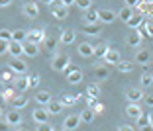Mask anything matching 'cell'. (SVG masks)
Wrapping results in <instances>:
<instances>
[{
    "mask_svg": "<svg viewBox=\"0 0 153 131\" xmlns=\"http://www.w3.org/2000/svg\"><path fill=\"white\" fill-rule=\"evenodd\" d=\"M69 55H63V53H57L53 57V61H51V68L53 71H57V72H63L65 71V67L69 65Z\"/></svg>",
    "mask_w": 153,
    "mask_h": 131,
    "instance_id": "obj_1",
    "label": "cell"
},
{
    "mask_svg": "<svg viewBox=\"0 0 153 131\" xmlns=\"http://www.w3.org/2000/svg\"><path fill=\"white\" fill-rule=\"evenodd\" d=\"M81 118H79V113H71V116H67L65 118V121H63V129L65 131H75V129H79V125H81Z\"/></svg>",
    "mask_w": 153,
    "mask_h": 131,
    "instance_id": "obj_2",
    "label": "cell"
},
{
    "mask_svg": "<svg viewBox=\"0 0 153 131\" xmlns=\"http://www.w3.org/2000/svg\"><path fill=\"white\" fill-rule=\"evenodd\" d=\"M8 67L12 68L16 74H26V72H27V65H26V61H22L20 57H12V61L8 63Z\"/></svg>",
    "mask_w": 153,
    "mask_h": 131,
    "instance_id": "obj_3",
    "label": "cell"
},
{
    "mask_svg": "<svg viewBox=\"0 0 153 131\" xmlns=\"http://www.w3.org/2000/svg\"><path fill=\"white\" fill-rule=\"evenodd\" d=\"M134 61L137 65H143V67H145V65H149V63H151V51H149V49H137Z\"/></svg>",
    "mask_w": 153,
    "mask_h": 131,
    "instance_id": "obj_4",
    "label": "cell"
},
{
    "mask_svg": "<svg viewBox=\"0 0 153 131\" xmlns=\"http://www.w3.org/2000/svg\"><path fill=\"white\" fill-rule=\"evenodd\" d=\"M6 123H8L10 127H20V125H22V113H20L18 110L8 112V113H6Z\"/></svg>",
    "mask_w": 153,
    "mask_h": 131,
    "instance_id": "obj_5",
    "label": "cell"
},
{
    "mask_svg": "<svg viewBox=\"0 0 153 131\" xmlns=\"http://www.w3.org/2000/svg\"><path fill=\"white\" fill-rule=\"evenodd\" d=\"M143 113V108L140 106V102H130V104L126 106V116L131 119H135L137 116H141Z\"/></svg>",
    "mask_w": 153,
    "mask_h": 131,
    "instance_id": "obj_6",
    "label": "cell"
},
{
    "mask_svg": "<svg viewBox=\"0 0 153 131\" xmlns=\"http://www.w3.org/2000/svg\"><path fill=\"white\" fill-rule=\"evenodd\" d=\"M32 119L37 123H49V112L45 108H36L32 113Z\"/></svg>",
    "mask_w": 153,
    "mask_h": 131,
    "instance_id": "obj_7",
    "label": "cell"
},
{
    "mask_svg": "<svg viewBox=\"0 0 153 131\" xmlns=\"http://www.w3.org/2000/svg\"><path fill=\"white\" fill-rule=\"evenodd\" d=\"M43 29H32V32H26V41H32V43H36V45H39V43H43Z\"/></svg>",
    "mask_w": 153,
    "mask_h": 131,
    "instance_id": "obj_8",
    "label": "cell"
},
{
    "mask_svg": "<svg viewBox=\"0 0 153 131\" xmlns=\"http://www.w3.org/2000/svg\"><path fill=\"white\" fill-rule=\"evenodd\" d=\"M116 18H118V16H116V12H112V10H108V8L98 10V20H100L102 24H112Z\"/></svg>",
    "mask_w": 153,
    "mask_h": 131,
    "instance_id": "obj_9",
    "label": "cell"
},
{
    "mask_svg": "<svg viewBox=\"0 0 153 131\" xmlns=\"http://www.w3.org/2000/svg\"><path fill=\"white\" fill-rule=\"evenodd\" d=\"M120 59H122L120 51H116V49H110V47H108V51H106V55L102 57V61H104L106 65H116Z\"/></svg>",
    "mask_w": 153,
    "mask_h": 131,
    "instance_id": "obj_10",
    "label": "cell"
},
{
    "mask_svg": "<svg viewBox=\"0 0 153 131\" xmlns=\"http://www.w3.org/2000/svg\"><path fill=\"white\" fill-rule=\"evenodd\" d=\"M8 53L12 55V57H22L24 55V45L20 43V41H8Z\"/></svg>",
    "mask_w": 153,
    "mask_h": 131,
    "instance_id": "obj_11",
    "label": "cell"
},
{
    "mask_svg": "<svg viewBox=\"0 0 153 131\" xmlns=\"http://www.w3.org/2000/svg\"><path fill=\"white\" fill-rule=\"evenodd\" d=\"M135 8L140 10V14H143V16H151L153 18V0H140V4L135 6Z\"/></svg>",
    "mask_w": 153,
    "mask_h": 131,
    "instance_id": "obj_12",
    "label": "cell"
},
{
    "mask_svg": "<svg viewBox=\"0 0 153 131\" xmlns=\"http://www.w3.org/2000/svg\"><path fill=\"white\" fill-rule=\"evenodd\" d=\"M126 98L128 102H140V100H143V90L141 88H128Z\"/></svg>",
    "mask_w": 153,
    "mask_h": 131,
    "instance_id": "obj_13",
    "label": "cell"
},
{
    "mask_svg": "<svg viewBox=\"0 0 153 131\" xmlns=\"http://www.w3.org/2000/svg\"><path fill=\"white\" fill-rule=\"evenodd\" d=\"M76 51H79V55H82V57H92L94 47H92V43H88V41H82L81 45L76 47Z\"/></svg>",
    "mask_w": 153,
    "mask_h": 131,
    "instance_id": "obj_14",
    "label": "cell"
},
{
    "mask_svg": "<svg viewBox=\"0 0 153 131\" xmlns=\"http://www.w3.org/2000/svg\"><path fill=\"white\" fill-rule=\"evenodd\" d=\"M76 39V33L73 32V29H65L63 33H61V37H59V41L63 43V45H71V43H75Z\"/></svg>",
    "mask_w": 153,
    "mask_h": 131,
    "instance_id": "obj_15",
    "label": "cell"
},
{
    "mask_svg": "<svg viewBox=\"0 0 153 131\" xmlns=\"http://www.w3.org/2000/svg\"><path fill=\"white\" fill-rule=\"evenodd\" d=\"M22 45H24V55H26V57H36V55L39 53L37 45H36V43H32V41H24Z\"/></svg>",
    "mask_w": 153,
    "mask_h": 131,
    "instance_id": "obj_16",
    "label": "cell"
},
{
    "mask_svg": "<svg viewBox=\"0 0 153 131\" xmlns=\"http://www.w3.org/2000/svg\"><path fill=\"white\" fill-rule=\"evenodd\" d=\"M63 108H65V106L61 104V100H51L49 104H47V112H49V116H57V113H61Z\"/></svg>",
    "mask_w": 153,
    "mask_h": 131,
    "instance_id": "obj_17",
    "label": "cell"
},
{
    "mask_svg": "<svg viewBox=\"0 0 153 131\" xmlns=\"http://www.w3.org/2000/svg\"><path fill=\"white\" fill-rule=\"evenodd\" d=\"M36 102L39 106H47L51 102V94H49V90H39L36 94Z\"/></svg>",
    "mask_w": 153,
    "mask_h": 131,
    "instance_id": "obj_18",
    "label": "cell"
},
{
    "mask_svg": "<svg viewBox=\"0 0 153 131\" xmlns=\"http://www.w3.org/2000/svg\"><path fill=\"white\" fill-rule=\"evenodd\" d=\"M24 14H26L27 18H37V16H39V8H37V4H33V2H27V4L24 6Z\"/></svg>",
    "mask_w": 153,
    "mask_h": 131,
    "instance_id": "obj_19",
    "label": "cell"
},
{
    "mask_svg": "<svg viewBox=\"0 0 153 131\" xmlns=\"http://www.w3.org/2000/svg\"><path fill=\"white\" fill-rule=\"evenodd\" d=\"M82 71H79V68H73L71 72L67 74V80H69V84H79V82L82 80Z\"/></svg>",
    "mask_w": 153,
    "mask_h": 131,
    "instance_id": "obj_20",
    "label": "cell"
},
{
    "mask_svg": "<svg viewBox=\"0 0 153 131\" xmlns=\"http://www.w3.org/2000/svg\"><path fill=\"white\" fill-rule=\"evenodd\" d=\"M67 16H69V8H67V6L59 4V6H55V8H53V18L55 20H65Z\"/></svg>",
    "mask_w": 153,
    "mask_h": 131,
    "instance_id": "obj_21",
    "label": "cell"
},
{
    "mask_svg": "<svg viewBox=\"0 0 153 131\" xmlns=\"http://www.w3.org/2000/svg\"><path fill=\"white\" fill-rule=\"evenodd\" d=\"M126 43L130 47H137V45H141V35L137 32H131V33H128V37H126Z\"/></svg>",
    "mask_w": 153,
    "mask_h": 131,
    "instance_id": "obj_22",
    "label": "cell"
},
{
    "mask_svg": "<svg viewBox=\"0 0 153 131\" xmlns=\"http://www.w3.org/2000/svg\"><path fill=\"white\" fill-rule=\"evenodd\" d=\"M143 22V14H131L130 18H128V27H131V29H135V27L140 26V24Z\"/></svg>",
    "mask_w": 153,
    "mask_h": 131,
    "instance_id": "obj_23",
    "label": "cell"
},
{
    "mask_svg": "<svg viewBox=\"0 0 153 131\" xmlns=\"http://www.w3.org/2000/svg\"><path fill=\"white\" fill-rule=\"evenodd\" d=\"M79 118H81V121H82V123H92V121H94V110H92V108L82 110Z\"/></svg>",
    "mask_w": 153,
    "mask_h": 131,
    "instance_id": "obj_24",
    "label": "cell"
},
{
    "mask_svg": "<svg viewBox=\"0 0 153 131\" xmlns=\"http://www.w3.org/2000/svg\"><path fill=\"white\" fill-rule=\"evenodd\" d=\"M94 77L98 78V80H106V78L110 77V71H108V67H102V65L94 67Z\"/></svg>",
    "mask_w": 153,
    "mask_h": 131,
    "instance_id": "obj_25",
    "label": "cell"
},
{
    "mask_svg": "<svg viewBox=\"0 0 153 131\" xmlns=\"http://www.w3.org/2000/svg\"><path fill=\"white\" fill-rule=\"evenodd\" d=\"M14 88H16V92L27 90V88H30V86H27V77H18L14 80Z\"/></svg>",
    "mask_w": 153,
    "mask_h": 131,
    "instance_id": "obj_26",
    "label": "cell"
},
{
    "mask_svg": "<svg viewBox=\"0 0 153 131\" xmlns=\"http://www.w3.org/2000/svg\"><path fill=\"white\" fill-rule=\"evenodd\" d=\"M116 68H118V71H120V72H124V74H128V72H131V71H134V63H130V61H118V63H116Z\"/></svg>",
    "mask_w": 153,
    "mask_h": 131,
    "instance_id": "obj_27",
    "label": "cell"
},
{
    "mask_svg": "<svg viewBox=\"0 0 153 131\" xmlns=\"http://www.w3.org/2000/svg\"><path fill=\"white\" fill-rule=\"evenodd\" d=\"M85 20H86V24H98L100 22V20H98V10H94L92 6H90V8L86 10Z\"/></svg>",
    "mask_w": 153,
    "mask_h": 131,
    "instance_id": "obj_28",
    "label": "cell"
},
{
    "mask_svg": "<svg viewBox=\"0 0 153 131\" xmlns=\"http://www.w3.org/2000/svg\"><path fill=\"white\" fill-rule=\"evenodd\" d=\"M82 32H85L86 35H98L100 33V22L98 24H86V26L82 27Z\"/></svg>",
    "mask_w": 153,
    "mask_h": 131,
    "instance_id": "obj_29",
    "label": "cell"
},
{
    "mask_svg": "<svg viewBox=\"0 0 153 131\" xmlns=\"http://www.w3.org/2000/svg\"><path fill=\"white\" fill-rule=\"evenodd\" d=\"M0 80L4 82V84H10V82H14V71L12 68H4V71L0 72Z\"/></svg>",
    "mask_w": 153,
    "mask_h": 131,
    "instance_id": "obj_30",
    "label": "cell"
},
{
    "mask_svg": "<svg viewBox=\"0 0 153 131\" xmlns=\"http://www.w3.org/2000/svg\"><path fill=\"white\" fill-rule=\"evenodd\" d=\"M92 47H94L92 57H96V59H102L104 55H106V51H108V45H106V43H98V45H92Z\"/></svg>",
    "mask_w": 153,
    "mask_h": 131,
    "instance_id": "obj_31",
    "label": "cell"
},
{
    "mask_svg": "<svg viewBox=\"0 0 153 131\" xmlns=\"http://www.w3.org/2000/svg\"><path fill=\"white\" fill-rule=\"evenodd\" d=\"M131 14H134V8H130V6H124L120 12H116V16H118V18H120L124 24H126V22H128V18H130Z\"/></svg>",
    "mask_w": 153,
    "mask_h": 131,
    "instance_id": "obj_32",
    "label": "cell"
},
{
    "mask_svg": "<svg viewBox=\"0 0 153 131\" xmlns=\"http://www.w3.org/2000/svg\"><path fill=\"white\" fill-rule=\"evenodd\" d=\"M43 43H45V49L51 51V53L57 49V39L55 37H43Z\"/></svg>",
    "mask_w": 153,
    "mask_h": 131,
    "instance_id": "obj_33",
    "label": "cell"
},
{
    "mask_svg": "<svg viewBox=\"0 0 153 131\" xmlns=\"http://www.w3.org/2000/svg\"><path fill=\"white\" fill-rule=\"evenodd\" d=\"M12 104H14V108H16V110L26 108V106H27V98H26V96H14V102H12Z\"/></svg>",
    "mask_w": 153,
    "mask_h": 131,
    "instance_id": "obj_34",
    "label": "cell"
},
{
    "mask_svg": "<svg viewBox=\"0 0 153 131\" xmlns=\"http://www.w3.org/2000/svg\"><path fill=\"white\" fill-rule=\"evenodd\" d=\"M135 123H137V127H140V129L149 127V118L145 116V113H141V116H137V118H135Z\"/></svg>",
    "mask_w": 153,
    "mask_h": 131,
    "instance_id": "obj_35",
    "label": "cell"
},
{
    "mask_svg": "<svg viewBox=\"0 0 153 131\" xmlns=\"http://www.w3.org/2000/svg\"><path fill=\"white\" fill-rule=\"evenodd\" d=\"M12 39L24 43V41H26V32H24V29H14L12 32Z\"/></svg>",
    "mask_w": 153,
    "mask_h": 131,
    "instance_id": "obj_36",
    "label": "cell"
},
{
    "mask_svg": "<svg viewBox=\"0 0 153 131\" xmlns=\"http://www.w3.org/2000/svg\"><path fill=\"white\" fill-rule=\"evenodd\" d=\"M153 84V74L151 72H145V74H141V86L143 88H147V86Z\"/></svg>",
    "mask_w": 153,
    "mask_h": 131,
    "instance_id": "obj_37",
    "label": "cell"
},
{
    "mask_svg": "<svg viewBox=\"0 0 153 131\" xmlns=\"http://www.w3.org/2000/svg\"><path fill=\"white\" fill-rule=\"evenodd\" d=\"M86 92H88V96H94V98H98V94H100V86H98V84H88Z\"/></svg>",
    "mask_w": 153,
    "mask_h": 131,
    "instance_id": "obj_38",
    "label": "cell"
},
{
    "mask_svg": "<svg viewBox=\"0 0 153 131\" xmlns=\"http://www.w3.org/2000/svg\"><path fill=\"white\" fill-rule=\"evenodd\" d=\"M37 84H39V74H30L27 77V86L30 88H36Z\"/></svg>",
    "mask_w": 153,
    "mask_h": 131,
    "instance_id": "obj_39",
    "label": "cell"
},
{
    "mask_svg": "<svg viewBox=\"0 0 153 131\" xmlns=\"http://www.w3.org/2000/svg\"><path fill=\"white\" fill-rule=\"evenodd\" d=\"M75 4L81 10H88L90 6H92V0H75Z\"/></svg>",
    "mask_w": 153,
    "mask_h": 131,
    "instance_id": "obj_40",
    "label": "cell"
},
{
    "mask_svg": "<svg viewBox=\"0 0 153 131\" xmlns=\"http://www.w3.org/2000/svg\"><path fill=\"white\" fill-rule=\"evenodd\" d=\"M75 102H76V98H75V96H67V94H65V96H61V104H63V106H73Z\"/></svg>",
    "mask_w": 153,
    "mask_h": 131,
    "instance_id": "obj_41",
    "label": "cell"
},
{
    "mask_svg": "<svg viewBox=\"0 0 153 131\" xmlns=\"http://www.w3.org/2000/svg\"><path fill=\"white\" fill-rule=\"evenodd\" d=\"M2 96H4L6 100H8V98H14V96H16V88H12V86L4 88V90H2Z\"/></svg>",
    "mask_w": 153,
    "mask_h": 131,
    "instance_id": "obj_42",
    "label": "cell"
},
{
    "mask_svg": "<svg viewBox=\"0 0 153 131\" xmlns=\"http://www.w3.org/2000/svg\"><path fill=\"white\" fill-rule=\"evenodd\" d=\"M0 39L2 41H12V32H10V29H0Z\"/></svg>",
    "mask_w": 153,
    "mask_h": 131,
    "instance_id": "obj_43",
    "label": "cell"
},
{
    "mask_svg": "<svg viewBox=\"0 0 153 131\" xmlns=\"http://www.w3.org/2000/svg\"><path fill=\"white\" fill-rule=\"evenodd\" d=\"M6 53H8V41L0 39V55H6Z\"/></svg>",
    "mask_w": 153,
    "mask_h": 131,
    "instance_id": "obj_44",
    "label": "cell"
},
{
    "mask_svg": "<svg viewBox=\"0 0 153 131\" xmlns=\"http://www.w3.org/2000/svg\"><path fill=\"white\" fill-rule=\"evenodd\" d=\"M145 29H147L149 37H153V22H145Z\"/></svg>",
    "mask_w": 153,
    "mask_h": 131,
    "instance_id": "obj_45",
    "label": "cell"
},
{
    "mask_svg": "<svg viewBox=\"0 0 153 131\" xmlns=\"http://www.w3.org/2000/svg\"><path fill=\"white\" fill-rule=\"evenodd\" d=\"M37 129H39V131H51L53 127H51V125H47V123H39V125H37Z\"/></svg>",
    "mask_w": 153,
    "mask_h": 131,
    "instance_id": "obj_46",
    "label": "cell"
},
{
    "mask_svg": "<svg viewBox=\"0 0 153 131\" xmlns=\"http://www.w3.org/2000/svg\"><path fill=\"white\" fill-rule=\"evenodd\" d=\"M145 104H147L149 108H153V94H147V96H145Z\"/></svg>",
    "mask_w": 153,
    "mask_h": 131,
    "instance_id": "obj_47",
    "label": "cell"
},
{
    "mask_svg": "<svg viewBox=\"0 0 153 131\" xmlns=\"http://www.w3.org/2000/svg\"><path fill=\"white\" fill-rule=\"evenodd\" d=\"M92 110H94L96 113H100V112H104V106H102V104H98V102H96V104L92 106Z\"/></svg>",
    "mask_w": 153,
    "mask_h": 131,
    "instance_id": "obj_48",
    "label": "cell"
},
{
    "mask_svg": "<svg viewBox=\"0 0 153 131\" xmlns=\"http://www.w3.org/2000/svg\"><path fill=\"white\" fill-rule=\"evenodd\" d=\"M137 4H140V0H126V6H130V8H135Z\"/></svg>",
    "mask_w": 153,
    "mask_h": 131,
    "instance_id": "obj_49",
    "label": "cell"
},
{
    "mask_svg": "<svg viewBox=\"0 0 153 131\" xmlns=\"http://www.w3.org/2000/svg\"><path fill=\"white\" fill-rule=\"evenodd\" d=\"M10 4H12V0H0V8H6Z\"/></svg>",
    "mask_w": 153,
    "mask_h": 131,
    "instance_id": "obj_50",
    "label": "cell"
},
{
    "mask_svg": "<svg viewBox=\"0 0 153 131\" xmlns=\"http://www.w3.org/2000/svg\"><path fill=\"white\" fill-rule=\"evenodd\" d=\"M61 4L69 8V6H73V4H75V0H61Z\"/></svg>",
    "mask_w": 153,
    "mask_h": 131,
    "instance_id": "obj_51",
    "label": "cell"
},
{
    "mask_svg": "<svg viewBox=\"0 0 153 131\" xmlns=\"http://www.w3.org/2000/svg\"><path fill=\"white\" fill-rule=\"evenodd\" d=\"M4 104H6V98L2 96V92H0V108H4Z\"/></svg>",
    "mask_w": 153,
    "mask_h": 131,
    "instance_id": "obj_52",
    "label": "cell"
},
{
    "mask_svg": "<svg viewBox=\"0 0 153 131\" xmlns=\"http://www.w3.org/2000/svg\"><path fill=\"white\" fill-rule=\"evenodd\" d=\"M131 129H134L131 125H122V127H120V131H131Z\"/></svg>",
    "mask_w": 153,
    "mask_h": 131,
    "instance_id": "obj_53",
    "label": "cell"
},
{
    "mask_svg": "<svg viewBox=\"0 0 153 131\" xmlns=\"http://www.w3.org/2000/svg\"><path fill=\"white\" fill-rule=\"evenodd\" d=\"M6 129H10L8 123H0V131H6Z\"/></svg>",
    "mask_w": 153,
    "mask_h": 131,
    "instance_id": "obj_54",
    "label": "cell"
},
{
    "mask_svg": "<svg viewBox=\"0 0 153 131\" xmlns=\"http://www.w3.org/2000/svg\"><path fill=\"white\" fill-rule=\"evenodd\" d=\"M147 118H149V127H151V129H153V112H151V113H149Z\"/></svg>",
    "mask_w": 153,
    "mask_h": 131,
    "instance_id": "obj_55",
    "label": "cell"
},
{
    "mask_svg": "<svg viewBox=\"0 0 153 131\" xmlns=\"http://www.w3.org/2000/svg\"><path fill=\"white\" fill-rule=\"evenodd\" d=\"M41 2H43V4H47V6H49V4H53L55 0H41Z\"/></svg>",
    "mask_w": 153,
    "mask_h": 131,
    "instance_id": "obj_56",
    "label": "cell"
},
{
    "mask_svg": "<svg viewBox=\"0 0 153 131\" xmlns=\"http://www.w3.org/2000/svg\"><path fill=\"white\" fill-rule=\"evenodd\" d=\"M0 118H2V108H0Z\"/></svg>",
    "mask_w": 153,
    "mask_h": 131,
    "instance_id": "obj_57",
    "label": "cell"
}]
</instances>
